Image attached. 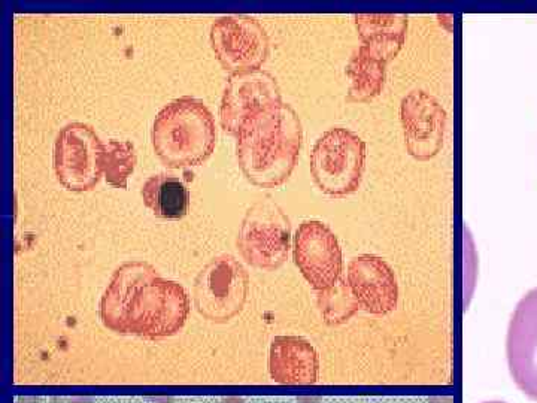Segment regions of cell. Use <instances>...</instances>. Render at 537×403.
I'll list each match as a JSON object with an SVG mask.
<instances>
[{
  "label": "cell",
  "instance_id": "1",
  "mask_svg": "<svg viewBox=\"0 0 537 403\" xmlns=\"http://www.w3.org/2000/svg\"><path fill=\"white\" fill-rule=\"evenodd\" d=\"M188 312L190 299L184 287L142 260L115 269L99 305L106 329L147 339L174 336L184 327Z\"/></svg>",
  "mask_w": 537,
  "mask_h": 403
},
{
  "label": "cell",
  "instance_id": "2",
  "mask_svg": "<svg viewBox=\"0 0 537 403\" xmlns=\"http://www.w3.org/2000/svg\"><path fill=\"white\" fill-rule=\"evenodd\" d=\"M236 138L239 168L254 186L270 189L284 184L296 168L302 123L297 112L281 102L248 118Z\"/></svg>",
  "mask_w": 537,
  "mask_h": 403
},
{
  "label": "cell",
  "instance_id": "3",
  "mask_svg": "<svg viewBox=\"0 0 537 403\" xmlns=\"http://www.w3.org/2000/svg\"><path fill=\"white\" fill-rule=\"evenodd\" d=\"M151 139L157 157L168 168L202 165L217 142L214 115L200 99L181 96L160 109Z\"/></svg>",
  "mask_w": 537,
  "mask_h": 403
},
{
  "label": "cell",
  "instance_id": "4",
  "mask_svg": "<svg viewBox=\"0 0 537 403\" xmlns=\"http://www.w3.org/2000/svg\"><path fill=\"white\" fill-rule=\"evenodd\" d=\"M360 47L347 68L351 80L348 101L369 102L384 89L388 63L405 44L408 17L403 14H358Z\"/></svg>",
  "mask_w": 537,
  "mask_h": 403
},
{
  "label": "cell",
  "instance_id": "5",
  "mask_svg": "<svg viewBox=\"0 0 537 403\" xmlns=\"http://www.w3.org/2000/svg\"><path fill=\"white\" fill-rule=\"evenodd\" d=\"M366 169V142L347 127H332L315 142L311 175L321 192L345 198L360 189Z\"/></svg>",
  "mask_w": 537,
  "mask_h": 403
},
{
  "label": "cell",
  "instance_id": "6",
  "mask_svg": "<svg viewBox=\"0 0 537 403\" xmlns=\"http://www.w3.org/2000/svg\"><path fill=\"white\" fill-rule=\"evenodd\" d=\"M250 278L242 263L230 254H221L206 263L193 286L197 312L212 323H227L241 314L247 302Z\"/></svg>",
  "mask_w": 537,
  "mask_h": 403
},
{
  "label": "cell",
  "instance_id": "7",
  "mask_svg": "<svg viewBox=\"0 0 537 403\" xmlns=\"http://www.w3.org/2000/svg\"><path fill=\"white\" fill-rule=\"evenodd\" d=\"M238 248L254 268L275 271L284 265L291 248V224L278 203L263 198L251 205L242 220Z\"/></svg>",
  "mask_w": 537,
  "mask_h": 403
},
{
  "label": "cell",
  "instance_id": "8",
  "mask_svg": "<svg viewBox=\"0 0 537 403\" xmlns=\"http://www.w3.org/2000/svg\"><path fill=\"white\" fill-rule=\"evenodd\" d=\"M105 145L87 123L74 121L59 130L54 142V172L69 192H90L103 174Z\"/></svg>",
  "mask_w": 537,
  "mask_h": 403
},
{
  "label": "cell",
  "instance_id": "9",
  "mask_svg": "<svg viewBox=\"0 0 537 403\" xmlns=\"http://www.w3.org/2000/svg\"><path fill=\"white\" fill-rule=\"evenodd\" d=\"M209 36L218 62L232 74L259 71L268 60V33L251 15L230 14L217 18Z\"/></svg>",
  "mask_w": 537,
  "mask_h": 403
},
{
  "label": "cell",
  "instance_id": "10",
  "mask_svg": "<svg viewBox=\"0 0 537 403\" xmlns=\"http://www.w3.org/2000/svg\"><path fill=\"white\" fill-rule=\"evenodd\" d=\"M293 257L312 289L326 292L339 283L344 269L341 245L327 224L306 220L296 230Z\"/></svg>",
  "mask_w": 537,
  "mask_h": 403
},
{
  "label": "cell",
  "instance_id": "11",
  "mask_svg": "<svg viewBox=\"0 0 537 403\" xmlns=\"http://www.w3.org/2000/svg\"><path fill=\"white\" fill-rule=\"evenodd\" d=\"M400 123L406 150L414 159L427 162L441 153L448 127V114L438 99L415 90L400 103Z\"/></svg>",
  "mask_w": 537,
  "mask_h": 403
},
{
  "label": "cell",
  "instance_id": "12",
  "mask_svg": "<svg viewBox=\"0 0 537 403\" xmlns=\"http://www.w3.org/2000/svg\"><path fill=\"white\" fill-rule=\"evenodd\" d=\"M506 359L518 389L537 402V287L523 296L512 314Z\"/></svg>",
  "mask_w": 537,
  "mask_h": 403
},
{
  "label": "cell",
  "instance_id": "13",
  "mask_svg": "<svg viewBox=\"0 0 537 403\" xmlns=\"http://www.w3.org/2000/svg\"><path fill=\"white\" fill-rule=\"evenodd\" d=\"M281 102V90L269 72L259 69L232 74L221 98V127L236 136L248 118Z\"/></svg>",
  "mask_w": 537,
  "mask_h": 403
},
{
  "label": "cell",
  "instance_id": "14",
  "mask_svg": "<svg viewBox=\"0 0 537 403\" xmlns=\"http://www.w3.org/2000/svg\"><path fill=\"white\" fill-rule=\"evenodd\" d=\"M347 280L358 305L369 314H390L397 308L399 284L393 268L382 257H354L348 265Z\"/></svg>",
  "mask_w": 537,
  "mask_h": 403
},
{
  "label": "cell",
  "instance_id": "15",
  "mask_svg": "<svg viewBox=\"0 0 537 403\" xmlns=\"http://www.w3.org/2000/svg\"><path fill=\"white\" fill-rule=\"evenodd\" d=\"M320 360L314 345L300 336H276L270 345V378L282 386L317 383Z\"/></svg>",
  "mask_w": 537,
  "mask_h": 403
},
{
  "label": "cell",
  "instance_id": "16",
  "mask_svg": "<svg viewBox=\"0 0 537 403\" xmlns=\"http://www.w3.org/2000/svg\"><path fill=\"white\" fill-rule=\"evenodd\" d=\"M142 199L154 215L165 220H179L188 212L190 192L178 177L153 175L142 187Z\"/></svg>",
  "mask_w": 537,
  "mask_h": 403
},
{
  "label": "cell",
  "instance_id": "17",
  "mask_svg": "<svg viewBox=\"0 0 537 403\" xmlns=\"http://www.w3.org/2000/svg\"><path fill=\"white\" fill-rule=\"evenodd\" d=\"M138 163L135 145L130 141H118L111 139L105 145V157H103V174L106 183L117 189H126L127 180L135 171Z\"/></svg>",
  "mask_w": 537,
  "mask_h": 403
},
{
  "label": "cell",
  "instance_id": "18",
  "mask_svg": "<svg viewBox=\"0 0 537 403\" xmlns=\"http://www.w3.org/2000/svg\"><path fill=\"white\" fill-rule=\"evenodd\" d=\"M338 284L326 292H321L323 293V298H321L323 314L329 323H341L345 318L348 320L358 305L353 293L347 295L345 287L338 286Z\"/></svg>",
  "mask_w": 537,
  "mask_h": 403
},
{
  "label": "cell",
  "instance_id": "19",
  "mask_svg": "<svg viewBox=\"0 0 537 403\" xmlns=\"http://www.w3.org/2000/svg\"><path fill=\"white\" fill-rule=\"evenodd\" d=\"M478 257H476L475 244L469 230L464 232V302L466 308L472 299L473 290L476 286V275H478Z\"/></svg>",
  "mask_w": 537,
  "mask_h": 403
},
{
  "label": "cell",
  "instance_id": "20",
  "mask_svg": "<svg viewBox=\"0 0 537 403\" xmlns=\"http://www.w3.org/2000/svg\"><path fill=\"white\" fill-rule=\"evenodd\" d=\"M53 403H93L90 399L84 398H53Z\"/></svg>",
  "mask_w": 537,
  "mask_h": 403
},
{
  "label": "cell",
  "instance_id": "21",
  "mask_svg": "<svg viewBox=\"0 0 537 403\" xmlns=\"http://www.w3.org/2000/svg\"><path fill=\"white\" fill-rule=\"evenodd\" d=\"M221 403H244V399L236 398V396H230V398L224 399Z\"/></svg>",
  "mask_w": 537,
  "mask_h": 403
},
{
  "label": "cell",
  "instance_id": "22",
  "mask_svg": "<svg viewBox=\"0 0 537 403\" xmlns=\"http://www.w3.org/2000/svg\"><path fill=\"white\" fill-rule=\"evenodd\" d=\"M482 403H506V402H502V401H490V402H482Z\"/></svg>",
  "mask_w": 537,
  "mask_h": 403
}]
</instances>
